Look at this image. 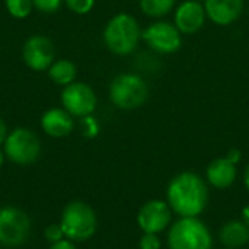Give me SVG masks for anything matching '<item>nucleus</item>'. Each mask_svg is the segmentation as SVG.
<instances>
[{"mask_svg":"<svg viewBox=\"0 0 249 249\" xmlns=\"http://www.w3.org/2000/svg\"><path fill=\"white\" fill-rule=\"evenodd\" d=\"M166 203L179 217H198L209 203L207 184L198 174L181 172L168 184Z\"/></svg>","mask_w":249,"mask_h":249,"instance_id":"f257e3e1","label":"nucleus"},{"mask_svg":"<svg viewBox=\"0 0 249 249\" xmlns=\"http://www.w3.org/2000/svg\"><path fill=\"white\" fill-rule=\"evenodd\" d=\"M102 38L105 47L112 54L130 55L142 39V29L134 16L121 12L107 22Z\"/></svg>","mask_w":249,"mask_h":249,"instance_id":"f03ea898","label":"nucleus"},{"mask_svg":"<svg viewBox=\"0 0 249 249\" xmlns=\"http://www.w3.org/2000/svg\"><path fill=\"white\" fill-rule=\"evenodd\" d=\"M169 249H213V235L198 217H179L168 232Z\"/></svg>","mask_w":249,"mask_h":249,"instance_id":"7ed1b4c3","label":"nucleus"},{"mask_svg":"<svg viewBox=\"0 0 249 249\" xmlns=\"http://www.w3.org/2000/svg\"><path fill=\"white\" fill-rule=\"evenodd\" d=\"M149 86L136 73H121L109 85V99L120 109H137L147 101Z\"/></svg>","mask_w":249,"mask_h":249,"instance_id":"20e7f679","label":"nucleus"},{"mask_svg":"<svg viewBox=\"0 0 249 249\" xmlns=\"http://www.w3.org/2000/svg\"><path fill=\"white\" fill-rule=\"evenodd\" d=\"M60 225L67 239L73 242H85L95 235L98 219L89 204L73 201L64 207Z\"/></svg>","mask_w":249,"mask_h":249,"instance_id":"39448f33","label":"nucleus"},{"mask_svg":"<svg viewBox=\"0 0 249 249\" xmlns=\"http://www.w3.org/2000/svg\"><path fill=\"white\" fill-rule=\"evenodd\" d=\"M4 156L16 165H31L41 153V142L29 128L18 127L12 130L3 143Z\"/></svg>","mask_w":249,"mask_h":249,"instance_id":"423d86ee","label":"nucleus"},{"mask_svg":"<svg viewBox=\"0 0 249 249\" xmlns=\"http://www.w3.org/2000/svg\"><path fill=\"white\" fill-rule=\"evenodd\" d=\"M31 222L25 212L18 207L0 209V245L16 248L28 241Z\"/></svg>","mask_w":249,"mask_h":249,"instance_id":"0eeeda50","label":"nucleus"},{"mask_svg":"<svg viewBox=\"0 0 249 249\" xmlns=\"http://www.w3.org/2000/svg\"><path fill=\"white\" fill-rule=\"evenodd\" d=\"M142 39L155 53L174 54L181 48L182 34L178 31L175 23L158 20L142 31Z\"/></svg>","mask_w":249,"mask_h":249,"instance_id":"6e6552de","label":"nucleus"},{"mask_svg":"<svg viewBox=\"0 0 249 249\" xmlns=\"http://www.w3.org/2000/svg\"><path fill=\"white\" fill-rule=\"evenodd\" d=\"M60 99L63 108L71 117H77V118L92 115L98 105V98L95 90L83 82H73L64 86Z\"/></svg>","mask_w":249,"mask_h":249,"instance_id":"1a4fd4ad","label":"nucleus"},{"mask_svg":"<svg viewBox=\"0 0 249 249\" xmlns=\"http://www.w3.org/2000/svg\"><path fill=\"white\" fill-rule=\"evenodd\" d=\"M23 63L34 71H45L55 60L53 41L41 34L31 35L22 47Z\"/></svg>","mask_w":249,"mask_h":249,"instance_id":"9d476101","label":"nucleus"},{"mask_svg":"<svg viewBox=\"0 0 249 249\" xmlns=\"http://www.w3.org/2000/svg\"><path fill=\"white\" fill-rule=\"evenodd\" d=\"M172 222V210L165 200H150L137 213V225L143 233L159 235Z\"/></svg>","mask_w":249,"mask_h":249,"instance_id":"9b49d317","label":"nucleus"},{"mask_svg":"<svg viewBox=\"0 0 249 249\" xmlns=\"http://www.w3.org/2000/svg\"><path fill=\"white\" fill-rule=\"evenodd\" d=\"M206 18L207 15L203 3L196 0H184L175 9L174 23L181 34L193 35L204 26Z\"/></svg>","mask_w":249,"mask_h":249,"instance_id":"f8f14e48","label":"nucleus"},{"mask_svg":"<svg viewBox=\"0 0 249 249\" xmlns=\"http://www.w3.org/2000/svg\"><path fill=\"white\" fill-rule=\"evenodd\" d=\"M204 9L212 22L219 26H228L241 18L244 0H206Z\"/></svg>","mask_w":249,"mask_h":249,"instance_id":"ddd939ff","label":"nucleus"},{"mask_svg":"<svg viewBox=\"0 0 249 249\" xmlns=\"http://www.w3.org/2000/svg\"><path fill=\"white\" fill-rule=\"evenodd\" d=\"M74 117H71L64 108H50L41 117L42 131L54 139L69 136L74 128Z\"/></svg>","mask_w":249,"mask_h":249,"instance_id":"4468645a","label":"nucleus"},{"mask_svg":"<svg viewBox=\"0 0 249 249\" xmlns=\"http://www.w3.org/2000/svg\"><path fill=\"white\" fill-rule=\"evenodd\" d=\"M236 177H238L236 165L232 163L226 156L212 160L206 169L207 182L217 190H225L232 187L233 182L236 181Z\"/></svg>","mask_w":249,"mask_h":249,"instance_id":"2eb2a0df","label":"nucleus"},{"mask_svg":"<svg viewBox=\"0 0 249 249\" xmlns=\"http://www.w3.org/2000/svg\"><path fill=\"white\" fill-rule=\"evenodd\" d=\"M219 239L226 248H242L249 244V228L242 220L226 222L219 231Z\"/></svg>","mask_w":249,"mask_h":249,"instance_id":"dca6fc26","label":"nucleus"},{"mask_svg":"<svg viewBox=\"0 0 249 249\" xmlns=\"http://www.w3.org/2000/svg\"><path fill=\"white\" fill-rule=\"evenodd\" d=\"M47 73H48V77H50V80L53 83L64 88V86L76 82L77 67L70 60L60 58V60H54L53 61V64L48 67Z\"/></svg>","mask_w":249,"mask_h":249,"instance_id":"f3484780","label":"nucleus"},{"mask_svg":"<svg viewBox=\"0 0 249 249\" xmlns=\"http://www.w3.org/2000/svg\"><path fill=\"white\" fill-rule=\"evenodd\" d=\"M177 0H140L142 12L149 18H163L175 6Z\"/></svg>","mask_w":249,"mask_h":249,"instance_id":"a211bd4d","label":"nucleus"},{"mask_svg":"<svg viewBox=\"0 0 249 249\" xmlns=\"http://www.w3.org/2000/svg\"><path fill=\"white\" fill-rule=\"evenodd\" d=\"M6 10L15 19H25L31 15L34 4L32 0H4Z\"/></svg>","mask_w":249,"mask_h":249,"instance_id":"6ab92c4d","label":"nucleus"},{"mask_svg":"<svg viewBox=\"0 0 249 249\" xmlns=\"http://www.w3.org/2000/svg\"><path fill=\"white\" fill-rule=\"evenodd\" d=\"M80 128H82V134L86 139H95L101 131L99 121L93 117V114L80 118Z\"/></svg>","mask_w":249,"mask_h":249,"instance_id":"aec40b11","label":"nucleus"},{"mask_svg":"<svg viewBox=\"0 0 249 249\" xmlns=\"http://www.w3.org/2000/svg\"><path fill=\"white\" fill-rule=\"evenodd\" d=\"M63 3L76 15H88L95 6V0H63Z\"/></svg>","mask_w":249,"mask_h":249,"instance_id":"412c9836","label":"nucleus"},{"mask_svg":"<svg viewBox=\"0 0 249 249\" xmlns=\"http://www.w3.org/2000/svg\"><path fill=\"white\" fill-rule=\"evenodd\" d=\"M32 4H34V9H36L38 12L41 13H55L61 4H63V0H32Z\"/></svg>","mask_w":249,"mask_h":249,"instance_id":"4be33fe9","label":"nucleus"},{"mask_svg":"<svg viewBox=\"0 0 249 249\" xmlns=\"http://www.w3.org/2000/svg\"><path fill=\"white\" fill-rule=\"evenodd\" d=\"M44 236H45V239H47L50 244H55V242H58V241H61V239L66 238V236H64V232H63V228H61L60 223H51V225L45 229Z\"/></svg>","mask_w":249,"mask_h":249,"instance_id":"5701e85b","label":"nucleus"},{"mask_svg":"<svg viewBox=\"0 0 249 249\" xmlns=\"http://www.w3.org/2000/svg\"><path fill=\"white\" fill-rule=\"evenodd\" d=\"M160 247H162L160 239L155 233H143V236L140 238V242H139L140 249H160Z\"/></svg>","mask_w":249,"mask_h":249,"instance_id":"b1692460","label":"nucleus"},{"mask_svg":"<svg viewBox=\"0 0 249 249\" xmlns=\"http://www.w3.org/2000/svg\"><path fill=\"white\" fill-rule=\"evenodd\" d=\"M50 249H77V248H76V245H74V242H73V241H70V239L64 238V239H61V241H58V242H55V244H51Z\"/></svg>","mask_w":249,"mask_h":249,"instance_id":"393cba45","label":"nucleus"},{"mask_svg":"<svg viewBox=\"0 0 249 249\" xmlns=\"http://www.w3.org/2000/svg\"><path fill=\"white\" fill-rule=\"evenodd\" d=\"M226 158H228L232 163L238 165V163L241 162V159H242V152H241L239 149H231V150L228 152Z\"/></svg>","mask_w":249,"mask_h":249,"instance_id":"a878e982","label":"nucleus"},{"mask_svg":"<svg viewBox=\"0 0 249 249\" xmlns=\"http://www.w3.org/2000/svg\"><path fill=\"white\" fill-rule=\"evenodd\" d=\"M9 131H7V127H6V123L0 118V146L4 143L6 137H7Z\"/></svg>","mask_w":249,"mask_h":249,"instance_id":"bb28decb","label":"nucleus"},{"mask_svg":"<svg viewBox=\"0 0 249 249\" xmlns=\"http://www.w3.org/2000/svg\"><path fill=\"white\" fill-rule=\"evenodd\" d=\"M242 222L249 228V204L242 209Z\"/></svg>","mask_w":249,"mask_h":249,"instance_id":"cd10ccee","label":"nucleus"},{"mask_svg":"<svg viewBox=\"0 0 249 249\" xmlns=\"http://www.w3.org/2000/svg\"><path fill=\"white\" fill-rule=\"evenodd\" d=\"M244 185H245L247 191L249 193V163L247 165V168H245V172H244Z\"/></svg>","mask_w":249,"mask_h":249,"instance_id":"c85d7f7f","label":"nucleus"},{"mask_svg":"<svg viewBox=\"0 0 249 249\" xmlns=\"http://www.w3.org/2000/svg\"><path fill=\"white\" fill-rule=\"evenodd\" d=\"M4 158H6V156H4V152H1V150H0V168H1V166H3V163H4Z\"/></svg>","mask_w":249,"mask_h":249,"instance_id":"c756f323","label":"nucleus"},{"mask_svg":"<svg viewBox=\"0 0 249 249\" xmlns=\"http://www.w3.org/2000/svg\"><path fill=\"white\" fill-rule=\"evenodd\" d=\"M196 1H200V3H204L206 0H196Z\"/></svg>","mask_w":249,"mask_h":249,"instance_id":"7c9ffc66","label":"nucleus"},{"mask_svg":"<svg viewBox=\"0 0 249 249\" xmlns=\"http://www.w3.org/2000/svg\"><path fill=\"white\" fill-rule=\"evenodd\" d=\"M222 249H232V248H226V247H225V248H222Z\"/></svg>","mask_w":249,"mask_h":249,"instance_id":"2f4dec72","label":"nucleus"}]
</instances>
